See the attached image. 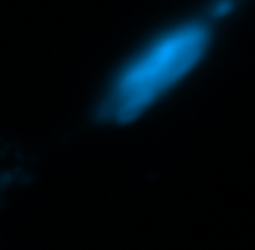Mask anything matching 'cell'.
I'll return each mask as SVG.
<instances>
[{"mask_svg": "<svg viewBox=\"0 0 255 250\" xmlns=\"http://www.w3.org/2000/svg\"><path fill=\"white\" fill-rule=\"evenodd\" d=\"M233 7L235 0H215L204 13L177 20L148 36L112 74L99 103V119L128 125L179 87L206 61L217 38V22Z\"/></svg>", "mask_w": 255, "mask_h": 250, "instance_id": "cell-1", "label": "cell"}]
</instances>
